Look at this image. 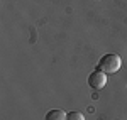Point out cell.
I'll use <instances>...</instances> for the list:
<instances>
[{
    "label": "cell",
    "instance_id": "cell-1",
    "mask_svg": "<svg viewBox=\"0 0 127 120\" xmlns=\"http://www.w3.org/2000/svg\"><path fill=\"white\" fill-rule=\"evenodd\" d=\"M120 64H122L120 56L110 52V54H105V56H102V58H100L97 70L103 71L105 74H114V73H117V71L120 70Z\"/></svg>",
    "mask_w": 127,
    "mask_h": 120
},
{
    "label": "cell",
    "instance_id": "cell-2",
    "mask_svg": "<svg viewBox=\"0 0 127 120\" xmlns=\"http://www.w3.org/2000/svg\"><path fill=\"white\" fill-rule=\"evenodd\" d=\"M88 85H90V88L102 90L107 85V74L100 70H95L93 73H90V76H88Z\"/></svg>",
    "mask_w": 127,
    "mask_h": 120
},
{
    "label": "cell",
    "instance_id": "cell-3",
    "mask_svg": "<svg viewBox=\"0 0 127 120\" xmlns=\"http://www.w3.org/2000/svg\"><path fill=\"white\" fill-rule=\"evenodd\" d=\"M68 117V113L63 110H51L48 112V115H46V120H66Z\"/></svg>",
    "mask_w": 127,
    "mask_h": 120
},
{
    "label": "cell",
    "instance_id": "cell-4",
    "mask_svg": "<svg viewBox=\"0 0 127 120\" xmlns=\"http://www.w3.org/2000/svg\"><path fill=\"white\" fill-rule=\"evenodd\" d=\"M66 120H85V115L81 112H69Z\"/></svg>",
    "mask_w": 127,
    "mask_h": 120
}]
</instances>
